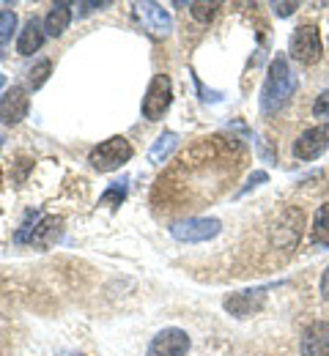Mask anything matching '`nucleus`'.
Wrapping results in <instances>:
<instances>
[{
	"mask_svg": "<svg viewBox=\"0 0 329 356\" xmlns=\"http://www.w3.org/2000/svg\"><path fill=\"white\" fill-rule=\"evenodd\" d=\"M61 236V220H55V217H47V220H42V222L33 227V233H31V244H36V247H49L55 238Z\"/></svg>",
	"mask_w": 329,
	"mask_h": 356,
	"instance_id": "nucleus-14",
	"label": "nucleus"
},
{
	"mask_svg": "<svg viewBox=\"0 0 329 356\" xmlns=\"http://www.w3.org/2000/svg\"><path fill=\"white\" fill-rule=\"evenodd\" d=\"M264 302H266V288H252V291L231 293L223 302V307L231 312V315H236V318H250V315H255V312L264 307Z\"/></svg>",
	"mask_w": 329,
	"mask_h": 356,
	"instance_id": "nucleus-8",
	"label": "nucleus"
},
{
	"mask_svg": "<svg viewBox=\"0 0 329 356\" xmlns=\"http://www.w3.org/2000/svg\"><path fill=\"white\" fill-rule=\"evenodd\" d=\"M220 230H223L220 220H209V217H192V220L176 222L173 227H170L173 238H176V241H184V244L209 241V238H214Z\"/></svg>",
	"mask_w": 329,
	"mask_h": 356,
	"instance_id": "nucleus-5",
	"label": "nucleus"
},
{
	"mask_svg": "<svg viewBox=\"0 0 329 356\" xmlns=\"http://www.w3.org/2000/svg\"><path fill=\"white\" fill-rule=\"evenodd\" d=\"M3 83H6V80H3V74H0V88H3Z\"/></svg>",
	"mask_w": 329,
	"mask_h": 356,
	"instance_id": "nucleus-24",
	"label": "nucleus"
},
{
	"mask_svg": "<svg viewBox=\"0 0 329 356\" xmlns=\"http://www.w3.org/2000/svg\"><path fill=\"white\" fill-rule=\"evenodd\" d=\"M329 148V124H319L310 127L294 140V156L302 162H313L319 159Z\"/></svg>",
	"mask_w": 329,
	"mask_h": 356,
	"instance_id": "nucleus-6",
	"label": "nucleus"
},
{
	"mask_svg": "<svg viewBox=\"0 0 329 356\" xmlns=\"http://www.w3.org/2000/svg\"><path fill=\"white\" fill-rule=\"evenodd\" d=\"M189 351V334L184 329H165L159 332L151 346H148V356H187Z\"/></svg>",
	"mask_w": 329,
	"mask_h": 356,
	"instance_id": "nucleus-7",
	"label": "nucleus"
},
{
	"mask_svg": "<svg viewBox=\"0 0 329 356\" xmlns=\"http://www.w3.org/2000/svg\"><path fill=\"white\" fill-rule=\"evenodd\" d=\"M72 22V11H69V3H55L49 8L47 19H45V33L47 36H61Z\"/></svg>",
	"mask_w": 329,
	"mask_h": 356,
	"instance_id": "nucleus-13",
	"label": "nucleus"
},
{
	"mask_svg": "<svg viewBox=\"0 0 329 356\" xmlns=\"http://www.w3.org/2000/svg\"><path fill=\"white\" fill-rule=\"evenodd\" d=\"M132 159V145H129V140L127 137H110V140H104L102 145H96L94 151H91V156H88V162L94 165V170L99 173H110V170H118L124 162H129Z\"/></svg>",
	"mask_w": 329,
	"mask_h": 356,
	"instance_id": "nucleus-2",
	"label": "nucleus"
},
{
	"mask_svg": "<svg viewBox=\"0 0 329 356\" xmlns=\"http://www.w3.org/2000/svg\"><path fill=\"white\" fill-rule=\"evenodd\" d=\"M49 69H52V66H49V60H39V63L31 69V86H33V88H42V86L47 83Z\"/></svg>",
	"mask_w": 329,
	"mask_h": 356,
	"instance_id": "nucleus-20",
	"label": "nucleus"
},
{
	"mask_svg": "<svg viewBox=\"0 0 329 356\" xmlns=\"http://www.w3.org/2000/svg\"><path fill=\"white\" fill-rule=\"evenodd\" d=\"M302 356H329V321H313L299 340Z\"/></svg>",
	"mask_w": 329,
	"mask_h": 356,
	"instance_id": "nucleus-9",
	"label": "nucleus"
},
{
	"mask_svg": "<svg viewBox=\"0 0 329 356\" xmlns=\"http://www.w3.org/2000/svg\"><path fill=\"white\" fill-rule=\"evenodd\" d=\"M321 296H324V302H329V266L324 268V274H321Z\"/></svg>",
	"mask_w": 329,
	"mask_h": 356,
	"instance_id": "nucleus-23",
	"label": "nucleus"
},
{
	"mask_svg": "<svg viewBox=\"0 0 329 356\" xmlns=\"http://www.w3.org/2000/svg\"><path fill=\"white\" fill-rule=\"evenodd\" d=\"M14 28H17V14L8 11V8H0V44L11 42Z\"/></svg>",
	"mask_w": 329,
	"mask_h": 356,
	"instance_id": "nucleus-19",
	"label": "nucleus"
},
{
	"mask_svg": "<svg viewBox=\"0 0 329 356\" xmlns=\"http://www.w3.org/2000/svg\"><path fill=\"white\" fill-rule=\"evenodd\" d=\"M296 86H299L296 83V74L291 72L285 55H275V60L269 66V74H266V83L261 88V110L266 115L282 110L291 102V96L296 93Z\"/></svg>",
	"mask_w": 329,
	"mask_h": 356,
	"instance_id": "nucleus-1",
	"label": "nucleus"
},
{
	"mask_svg": "<svg viewBox=\"0 0 329 356\" xmlns=\"http://www.w3.org/2000/svg\"><path fill=\"white\" fill-rule=\"evenodd\" d=\"M138 17H141L143 28L148 33H154V36H168L170 33V17L159 3H141Z\"/></svg>",
	"mask_w": 329,
	"mask_h": 356,
	"instance_id": "nucleus-11",
	"label": "nucleus"
},
{
	"mask_svg": "<svg viewBox=\"0 0 329 356\" xmlns=\"http://www.w3.org/2000/svg\"><path fill=\"white\" fill-rule=\"evenodd\" d=\"M42 44H45V28L36 19H28L22 33H19V42H17L19 55H33Z\"/></svg>",
	"mask_w": 329,
	"mask_h": 356,
	"instance_id": "nucleus-12",
	"label": "nucleus"
},
{
	"mask_svg": "<svg viewBox=\"0 0 329 356\" xmlns=\"http://www.w3.org/2000/svg\"><path fill=\"white\" fill-rule=\"evenodd\" d=\"M124 197H127V178H121V181H113V186L99 197V206H121L124 203Z\"/></svg>",
	"mask_w": 329,
	"mask_h": 356,
	"instance_id": "nucleus-17",
	"label": "nucleus"
},
{
	"mask_svg": "<svg viewBox=\"0 0 329 356\" xmlns=\"http://www.w3.org/2000/svg\"><path fill=\"white\" fill-rule=\"evenodd\" d=\"M0 181H3V173H0Z\"/></svg>",
	"mask_w": 329,
	"mask_h": 356,
	"instance_id": "nucleus-25",
	"label": "nucleus"
},
{
	"mask_svg": "<svg viewBox=\"0 0 329 356\" xmlns=\"http://www.w3.org/2000/svg\"><path fill=\"white\" fill-rule=\"evenodd\" d=\"M25 115H28V93L25 88L14 86L0 99V121L11 127V124H19Z\"/></svg>",
	"mask_w": 329,
	"mask_h": 356,
	"instance_id": "nucleus-10",
	"label": "nucleus"
},
{
	"mask_svg": "<svg viewBox=\"0 0 329 356\" xmlns=\"http://www.w3.org/2000/svg\"><path fill=\"white\" fill-rule=\"evenodd\" d=\"M313 115H316V118H329V90L319 93V99H316V104H313Z\"/></svg>",
	"mask_w": 329,
	"mask_h": 356,
	"instance_id": "nucleus-21",
	"label": "nucleus"
},
{
	"mask_svg": "<svg viewBox=\"0 0 329 356\" xmlns=\"http://www.w3.org/2000/svg\"><path fill=\"white\" fill-rule=\"evenodd\" d=\"M170 77L168 74H154L151 86L143 96V118L148 121H159L165 115V110L170 107Z\"/></svg>",
	"mask_w": 329,
	"mask_h": 356,
	"instance_id": "nucleus-4",
	"label": "nucleus"
},
{
	"mask_svg": "<svg viewBox=\"0 0 329 356\" xmlns=\"http://www.w3.org/2000/svg\"><path fill=\"white\" fill-rule=\"evenodd\" d=\"M217 8H220V3H189V14H192L198 22H203V25L214 19Z\"/></svg>",
	"mask_w": 329,
	"mask_h": 356,
	"instance_id": "nucleus-18",
	"label": "nucleus"
},
{
	"mask_svg": "<svg viewBox=\"0 0 329 356\" xmlns=\"http://www.w3.org/2000/svg\"><path fill=\"white\" fill-rule=\"evenodd\" d=\"M313 244L316 247H329V203H324L316 211V220H313Z\"/></svg>",
	"mask_w": 329,
	"mask_h": 356,
	"instance_id": "nucleus-16",
	"label": "nucleus"
},
{
	"mask_svg": "<svg viewBox=\"0 0 329 356\" xmlns=\"http://www.w3.org/2000/svg\"><path fill=\"white\" fill-rule=\"evenodd\" d=\"M321 49H324V44H321V33H319L316 25H299V28L291 33L288 52H291L294 60H299V63H305V66H313V63H319Z\"/></svg>",
	"mask_w": 329,
	"mask_h": 356,
	"instance_id": "nucleus-3",
	"label": "nucleus"
},
{
	"mask_svg": "<svg viewBox=\"0 0 329 356\" xmlns=\"http://www.w3.org/2000/svg\"><path fill=\"white\" fill-rule=\"evenodd\" d=\"M176 145H179V134L176 132H165L159 134V140L154 143V148L148 151V156H151V162H157V165H162L173 151H176Z\"/></svg>",
	"mask_w": 329,
	"mask_h": 356,
	"instance_id": "nucleus-15",
	"label": "nucleus"
},
{
	"mask_svg": "<svg viewBox=\"0 0 329 356\" xmlns=\"http://www.w3.org/2000/svg\"><path fill=\"white\" fill-rule=\"evenodd\" d=\"M296 11V3H275V14L278 17H291Z\"/></svg>",
	"mask_w": 329,
	"mask_h": 356,
	"instance_id": "nucleus-22",
	"label": "nucleus"
}]
</instances>
